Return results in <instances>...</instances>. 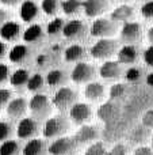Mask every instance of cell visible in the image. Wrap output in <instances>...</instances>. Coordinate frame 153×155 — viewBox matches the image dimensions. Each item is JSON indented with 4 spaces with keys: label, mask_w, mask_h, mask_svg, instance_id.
Listing matches in <instances>:
<instances>
[{
    "label": "cell",
    "mask_w": 153,
    "mask_h": 155,
    "mask_svg": "<svg viewBox=\"0 0 153 155\" xmlns=\"http://www.w3.org/2000/svg\"><path fill=\"white\" fill-rule=\"evenodd\" d=\"M69 129V121L65 116H52L45 121L43 125V136L46 139H54V137L64 136Z\"/></svg>",
    "instance_id": "1"
},
{
    "label": "cell",
    "mask_w": 153,
    "mask_h": 155,
    "mask_svg": "<svg viewBox=\"0 0 153 155\" xmlns=\"http://www.w3.org/2000/svg\"><path fill=\"white\" fill-rule=\"evenodd\" d=\"M118 53V42L111 38H100L89 49V54L98 60H108Z\"/></svg>",
    "instance_id": "2"
},
{
    "label": "cell",
    "mask_w": 153,
    "mask_h": 155,
    "mask_svg": "<svg viewBox=\"0 0 153 155\" xmlns=\"http://www.w3.org/2000/svg\"><path fill=\"white\" fill-rule=\"evenodd\" d=\"M29 110L35 117V120L49 118L52 114V102L45 94H34L29 102Z\"/></svg>",
    "instance_id": "3"
},
{
    "label": "cell",
    "mask_w": 153,
    "mask_h": 155,
    "mask_svg": "<svg viewBox=\"0 0 153 155\" xmlns=\"http://www.w3.org/2000/svg\"><path fill=\"white\" fill-rule=\"evenodd\" d=\"M91 35L96 38H111L118 33V23L113 19L96 18L91 26Z\"/></svg>",
    "instance_id": "4"
},
{
    "label": "cell",
    "mask_w": 153,
    "mask_h": 155,
    "mask_svg": "<svg viewBox=\"0 0 153 155\" xmlns=\"http://www.w3.org/2000/svg\"><path fill=\"white\" fill-rule=\"evenodd\" d=\"M96 76V70L92 64L84 61H79L77 64L73 67L72 74H70V79L77 84L81 83H89L95 79Z\"/></svg>",
    "instance_id": "5"
},
{
    "label": "cell",
    "mask_w": 153,
    "mask_h": 155,
    "mask_svg": "<svg viewBox=\"0 0 153 155\" xmlns=\"http://www.w3.org/2000/svg\"><path fill=\"white\" fill-rule=\"evenodd\" d=\"M76 101H77V93L70 87H61L53 97V105L61 112L70 109L76 104Z\"/></svg>",
    "instance_id": "6"
},
{
    "label": "cell",
    "mask_w": 153,
    "mask_h": 155,
    "mask_svg": "<svg viewBox=\"0 0 153 155\" xmlns=\"http://www.w3.org/2000/svg\"><path fill=\"white\" fill-rule=\"evenodd\" d=\"M76 142L73 137L60 136L48 147L50 155H72L76 150Z\"/></svg>",
    "instance_id": "7"
},
{
    "label": "cell",
    "mask_w": 153,
    "mask_h": 155,
    "mask_svg": "<svg viewBox=\"0 0 153 155\" xmlns=\"http://www.w3.org/2000/svg\"><path fill=\"white\" fill-rule=\"evenodd\" d=\"M92 117V110L89 105L83 102H76L69 109V118L76 125H83L87 121H89Z\"/></svg>",
    "instance_id": "8"
},
{
    "label": "cell",
    "mask_w": 153,
    "mask_h": 155,
    "mask_svg": "<svg viewBox=\"0 0 153 155\" xmlns=\"http://www.w3.org/2000/svg\"><path fill=\"white\" fill-rule=\"evenodd\" d=\"M142 37V27L138 22H126L121 29V40L126 44H134Z\"/></svg>",
    "instance_id": "9"
},
{
    "label": "cell",
    "mask_w": 153,
    "mask_h": 155,
    "mask_svg": "<svg viewBox=\"0 0 153 155\" xmlns=\"http://www.w3.org/2000/svg\"><path fill=\"white\" fill-rule=\"evenodd\" d=\"M38 134V123L35 118L23 117L16 125V135L19 139H33Z\"/></svg>",
    "instance_id": "10"
},
{
    "label": "cell",
    "mask_w": 153,
    "mask_h": 155,
    "mask_svg": "<svg viewBox=\"0 0 153 155\" xmlns=\"http://www.w3.org/2000/svg\"><path fill=\"white\" fill-rule=\"evenodd\" d=\"M83 10L89 18H98L108 10V0H84Z\"/></svg>",
    "instance_id": "11"
},
{
    "label": "cell",
    "mask_w": 153,
    "mask_h": 155,
    "mask_svg": "<svg viewBox=\"0 0 153 155\" xmlns=\"http://www.w3.org/2000/svg\"><path fill=\"white\" fill-rule=\"evenodd\" d=\"M27 109H29V104L23 97L19 98H14L8 102V105L5 106V112L10 118H23V116L26 114Z\"/></svg>",
    "instance_id": "12"
},
{
    "label": "cell",
    "mask_w": 153,
    "mask_h": 155,
    "mask_svg": "<svg viewBox=\"0 0 153 155\" xmlns=\"http://www.w3.org/2000/svg\"><path fill=\"white\" fill-rule=\"evenodd\" d=\"M99 136V129L94 125H87V124H83V125L79 128V131L75 134L73 139H75L76 144H87V143L95 142Z\"/></svg>",
    "instance_id": "13"
},
{
    "label": "cell",
    "mask_w": 153,
    "mask_h": 155,
    "mask_svg": "<svg viewBox=\"0 0 153 155\" xmlns=\"http://www.w3.org/2000/svg\"><path fill=\"white\" fill-rule=\"evenodd\" d=\"M84 33H86V25L80 19H72L67 22L62 30V34L68 40H79L84 35Z\"/></svg>",
    "instance_id": "14"
},
{
    "label": "cell",
    "mask_w": 153,
    "mask_h": 155,
    "mask_svg": "<svg viewBox=\"0 0 153 155\" xmlns=\"http://www.w3.org/2000/svg\"><path fill=\"white\" fill-rule=\"evenodd\" d=\"M121 63L119 61H113V60H106L102 64L99 70V75L100 78L106 80H114L118 79L122 75V70H121Z\"/></svg>",
    "instance_id": "15"
},
{
    "label": "cell",
    "mask_w": 153,
    "mask_h": 155,
    "mask_svg": "<svg viewBox=\"0 0 153 155\" xmlns=\"http://www.w3.org/2000/svg\"><path fill=\"white\" fill-rule=\"evenodd\" d=\"M38 14H39V8L37 3L33 0H24L19 7V16L26 23H31L34 19H37Z\"/></svg>",
    "instance_id": "16"
},
{
    "label": "cell",
    "mask_w": 153,
    "mask_h": 155,
    "mask_svg": "<svg viewBox=\"0 0 153 155\" xmlns=\"http://www.w3.org/2000/svg\"><path fill=\"white\" fill-rule=\"evenodd\" d=\"M106 90L105 86L99 82H89L84 87V97L91 102H99L105 98Z\"/></svg>",
    "instance_id": "17"
},
{
    "label": "cell",
    "mask_w": 153,
    "mask_h": 155,
    "mask_svg": "<svg viewBox=\"0 0 153 155\" xmlns=\"http://www.w3.org/2000/svg\"><path fill=\"white\" fill-rule=\"evenodd\" d=\"M119 112H121L119 105L110 101V102H106V104L100 105V107L98 109V117L102 121H105V123H108V121H113L114 118L118 117Z\"/></svg>",
    "instance_id": "18"
},
{
    "label": "cell",
    "mask_w": 153,
    "mask_h": 155,
    "mask_svg": "<svg viewBox=\"0 0 153 155\" xmlns=\"http://www.w3.org/2000/svg\"><path fill=\"white\" fill-rule=\"evenodd\" d=\"M22 34L20 25L18 22L7 21L0 27V37L5 41H16Z\"/></svg>",
    "instance_id": "19"
},
{
    "label": "cell",
    "mask_w": 153,
    "mask_h": 155,
    "mask_svg": "<svg viewBox=\"0 0 153 155\" xmlns=\"http://www.w3.org/2000/svg\"><path fill=\"white\" fill-rule=\"evenodd\" d=\"M118 61L121 64H133L137 61L138 59V49L137 46H134L133 44H126L125 46H122L117 53Z\"/></svg>",
    "instance_id": "20"
},
{
    "label": "cell",
    "mask_w": 153,
    "mask_h": 155,
    "mask_svg": "<svg viewBox=\"0 0 153 155\" xmlns=\"http://www.w3.org/2000/svg\"><path fill=\"white\" fill-rule=\"evenodd\" d=\"M133 16H134V8L129 4L118 5V7L114 8L110 14V18L113 19V21H115L117 23H118V22H123V23L130 22Z\"/></svg>",
    "instance_id": "21"
},
{
    "label": "cell",
    "mask_w": 153,
    "mask_h": 155,
    "mask_svg": "<svg viewBox=\"0 0 153 155\" xmlns=\"http://www.w3.org/2000/svg\"><path fill=\"white\" fill-rule=\"evenodd\" d=\"M27 57H29V48L26 45H22V44L15 45L8 53V59L14 64H22L27 60Z\"/></svg>",
    "instance_id": "22"
},
{
    "label": "cell",
    "mask_w": 153,
    "mask_h": 155,
    "mask_svg": "<svg viewBox=\"0 0 153 155\" xmlns=\"http://www.w3.org/2000/svg\"><path fill=\"white\" fill-rule=\"evenodd\" d=\"M45 151V142L38 137H33L23 147V155H42Z\"/></svg>",
    "instance_id": "23"
},
{
    "label": "cell",
    "mask_w": 153,
    "mask_h": 155,
    "mask_svg": "<svg viewBox=\"0 0 153 155\" xmlns=\"http://www.w3.org/2000/svg\"><path fill=\"white\" fill-rule=\"evenodd\" d=\"M84 54H86V49L81 45H79V44H73V45L68 46V48L65 49L64 59H65V61H68V63H76L83 59Z\"/></svg>",
    "instance_id": "24"
},
{
    "label": "cell",
    "mask_w": 153,
    "mask_h": 155,
    "mask_svg": "<svg viewBox=\"0 0 153 155\" xmlns=\"http://www.w3.org/2000/svg\"><path fill=\"white\" fill-rule=\"evenodd\" d=\"M43 37V30L39 25H30L23 31L24 42H38Z\"/></svg>",
    "instance_id": "25"
},
{
    "label": "cell",
    "mask_w": 153,
    "mask_h": 155,
    "mask_svg": "<svg viewBox=\"0 0 153 155\" xmlns=\"http://www.w3.org/2000/svg\"><path fill=\"white\" fill-rule=\"evenodd\" d=\"M29 79H30L29 71L24 70V68H18V70L14 71V74L10 76V83L14 87L19 88V87H23V86H27Z\"/></svg>",
    "instance_id": "26"
},
{
    "label": "cell",
    "mask_w": 153,
    "mask_h": 155,
    "mask_svg": "<svg viewBox=\"0 0 153 155\" xmlns=\"http://www.w3.org/2000/svg\"><path fill=\"white\" fill-rule=\"evenodd\" d=\"M46 83H48L49 86H52V87H56V86H60L62 84V83L67 80V74L64 72L62 70H58V68H56V70H52L48 72V75H46Z\"/></svg>",
    "instance_id": "27"
},
{
    "label": "cell",
    "mask_w": 153,
    "mask_h": 155,
    "mask_svg": "<svg viewBox=\"0 0 153 155\" xmlns=\"http://www.w3.org/2000/svg\"><path fill=\"white\" fill-rule=\"evenodd\" d=\"M83 8V2L80 0H64L61 3V10L65 15H75Z\"/></svg>",
    "instance_id": "28"
},
{
    "label": "cell",
    "mask_w": 153,
    "mask_h": 155,
    "mask_svg": "<svg viewBox=\"0 0 153 155\" xmlns=\"http://www.w3.org/2000/svg\"><path fill=\"white\" fill-rule=\"evenodd\" d=\"M19 153V144L15 140H5L0 144V155H18Z\"/></svg>",
    "instance_id": "29"
},
{
    "label": "cell",
    "mask_w": 153,
    "mask_h": 155,
    "mask_svg": "<svg viewBox=\"0 0 153 155\" xmlns=\"http://www.w3.org/2000/svg\"><path fill=\"white\" fill-rule=\"evenodd\" d=\"M64 26H65V22L62 18H54L49 22L48 27H46V33L49 35H57L60 33H62L64 30Z\"/></svg>",
    "instance_id": "30"
},
{
    "label": "cell",
    "mask_w": 153,
    "mask_h": 155,
    "mask_svg": "<svg viewBox=\"0 0 153 155\" xmlns=\"http://www.w3.org/2000/svg\"><path fill=\"white\" fill-rule=\"evenodd\" d=\"M43 83H45V80H43L42 75H39V74H34L33 76H30L29 82H27V90L29 91H33V93H37V91H41L43 87Z\"/></svg>",
    "instance_id": "31"
},
{
    "label": "cell",
    "mask_w": 153,
    "mask_h": 155,
    "mask_svg": "<svg viewBox=\"0 0 153 155\" xmlns=\"http://www.w3.org/2000/svg\"><path fill=\"white\" fill-rule=\"evenodd\" d=\"M60 2L58 0H42L41 2V8L46 15H56L60 10Z\"/></svg>",
    "instance_id": "32"
},
{
    "label": "cell",
    "mask_w": 153,
    "mask_h": 155,
    "mask_svg": "<svg viewBox=\"0 0 153 155\" xmlns=\"http://www.w3.org/2000/svg\"><path fill=\"white\" fill-rule=\"evenodd\" d=\"M125 93H126V86L123 83H115L114 86H111L108 95H110L111 99H118L122 98L125 95Z\"/></svg>",
    "instance_id": "33"
},
{
    "label": "cell",
    "mask_w": 153,
    "mask_h": 155,
    "mask_svg": "<svg viewBox=\"0 0 153 155\" xmlns=\"http://www.w3.org/2000/svg\"><path fill=\"white\" fill-rule=\"evenodd\" d=\"M107 151L105 148V144L100 142H94L86 150L84 155H106Z\"/></svg>",
    "instance_id": "34"
},
{
    "label": "cell",
    "mask_w": 153,
    "mask_h": 155,
    "mask_svg": "<svg viewBox=\"0 0 153 155\" xmlns=\"http://www.w3.org/2000/svg\"><path fill=\"white\" fill-rule=\"evenodd\" d=\"M12 135V125L7 121H0V142H5Z\"/></svg>",
    "instance_id": "35"
},
{
    "label": "cell",
    "mask_w": 153,
    "mask_h": 155,
    "mask_svg": "<svg viewBox=\"0 0 153 155\" xmlns=\"http://www.w3.org/2000/svg\"><path fill=\"white\" fill-rule=\"evenodd\" d=\"M141 75H142L141 70H138V68H136V67H132L126 71V74H125V79H126L127 82L134 83V82H137V80H140Z\"/></svg>",
    "instance_id": "36"
},
{
    "label": "cell",
    "mask_w": 153,
    "mask_h": 155,
    "mask_svg": "<svg viewBox=\"0 0 153 155\" xmlns=\"http://www.w3.org/2000/svg\"><path fill=\"white\" fill-rule=\"evenodd\" d=\"M141 15L145 19H153V0L145 2V4L141 7Z\"/></svg>",
    "instance_id": "37"
},
{
    "label": "cell",
    "mask_w": 153,
    "mask_h": 155,
    "mask_svg": "<svg viewBox=\"0 0 153 155\" xmlns=\"http://www.w3.org/2000/svg\"><path fill=\"white\" fill-rule=\"evenodd\" d=\"M11 97H12V93L7 88H0V109L5 107L8 105V102L11 101Z\"/></svg>",
    "instance_id": "38"
},
{
    "label": "cell",
    "mask_w": 153,
    "mask_h": 155,
    "mask_svg": "<svg viewBox=\"0 0 153 155\" xmlns=\"http://www.w3.org/2000/svg\"><path fill=\"white\" fill-rule=\"evenodd\" d=\"M141 124L145 128H152L153 129V110H146L141 117Z\"/></svg>",
    "instance_id": "39"
},
{
    "label": "cell",
    "mask_w": 153,
    "mask_h": 155,
    "mask_svg": "<svg viewBox=\"0 0 153 155\" xmlns=\"http://www.w3.org/2000/svg\"><path fill=\"white\" fill-rule=\"evenodd\" d=\"M142 57H144V61H145V64L148 65V67H153V45L148 46V48L145 49Z\"/></svg>",
    "instance_id": "40"
},
{
    "label": "cell",
    "mask_w": 153,
    "mask_h": 155,
    "mask_svg": "<svg viewBox=\"0 0 153 155\" xmlns=\"http://www.w3.org/2000/svg\"><path fill=\"white\" fill-rule=\"evenodd\" d=\"M10 79V68L7 64H0V84Z\"/></svg>",
    "instance_id": "41"
},
{
    "label": "cell",
    "mask_w": 153,
    "mask_h": 155,
    "mask_svg": "<svg viewBox=\"0 0 153 155\" xmlns=\"http://www.w3.org/2000/svg\"><path fill=\"white\" fill-rule=\"evenodd\" d=\"M106 155H127L126 147L123 144H115L110 151H107Z\"/></svg>",
    "instance_id": "42"
},
{
    "label": "cell",
    "mask_w": 153,
    "mask_h": 155,
    "mask_svg": "<svg viewBox=\"0 0 153 155\" xmlns=\"http://www.w3.org/2000/svg\"><path fill=\"white\" fill-rule=\"evenodd\" d=\"M37 64H38V67H41V68H46L50 64V57H49L48 54H39V56L37 57Z\"/></svg>",
    "instance_id": "43"
},
{
    "label": "cell",
    "mask_w": 153,
    "mask_h": 155,
    "mask_svg": "<svg viewBox=\"0 0 153 155\" xmlns=\"http://www.w3.org/2000/svg\"><path fill=\"white\" fill-rule=\"evenodd\" d=\"M133 155H153V150L151 147H146V146H140L134 150Z\"/></svg>",
    "instance_id": "44"
},
{
    "label": "cell",
    "mask_w": 153,
    "mask_h": 155,
    "mask_svg": "<svg viewBox=\"0 0 153 155\" xmlns=\"http://www.w3.org/2000/svg\"><path fill=\"white\" fill-rule=\"evenodd\" d=\"M8 21V12L3 8H0V27Z\"/></svg>",
    "instance_id": "45"
},
{
    "label": "cell",
    "mask_w": 153,
    "mask_h": 155,
    "mask_svg": "<svg viewBox=\"0 0 153 155\" xmlns=\"http://www.w3.org/2000/svg\"><path fill=\"white\" fill-rule=\"evenodd\" d=\"M0 2L5 5H16V4H22L24 0H0Z\"/></svg>",
    "instance_id": "46"
},
{
    "label": "cell",
    "mask_w": 153,
    "mask_h": 155,
    "mask_svg": "<svg viewBox=\"0 0 153 155\" xmlns=\"http://www.w3.org/2000/svg\"><path fill=\"white\" fill-rule=\"evenodd\" d=\"M5 53H7V45H5L4 42H2V41H0V60L5 56Z\"/></svg>",
    "instance_id": "47"
},
{
    "label": "cell",
    "mask_w": 153,
    "mask_h": 155,
    "mask_svg": "<svg viewBox=\"0 0 153 155\" xmlns=\"http://www.w3.org/2000/svg\"><path fill=\"white\" fill-rule=\"evenodd\" d=\"M148 40H149V42H151V45H153V25L151 27H149V30H148Z\"/></svg>",
    "instance_id": "48"
},
{
    "label": "cell",
    "mask_w": 153,
    "mask_h": 155,
    "mask_svg": "<svg viewBox=\"0 0 153 155\" xmlns=\"http://www.w3.org/2000/svg\"><path fill=\"white\" fill-rule=\"evenodd\" d=\"M146 84L153 87V72H151L148 76H146Z\"/></svg>",
    "instance_id": "49"
},
{
    "label": "cell",
    "mask_w": 153,
    "mask_h": 155,
    "mask_svg": "<svg viewBox=\"0 0 153 155\" xmlns=\"http://www.w3.org/2000/svg\"><path fill=\"white\" fill-rule=\"evenodd\" d=\"M152 144H153V136H152Z\"/></svg>",
    "instance_id": "50"
},
{
    "label": "cell",
    "mask_w": 153,
    "mask_h": 155,
    "mask_svg": "<svg viewBox=\"0 0 153 155\" xmlns=\"http://www.w3.org/2000/svg\"><path fill=\"white\" fill-rule=\"evenodd\" d=\"M118 2H122V0H118Z\"/></svg>",
    "instance_id": "51"
},
{
    "label": "cell",
    "mask_w": 153,
    "mask_h": 155,
    "mask_svg": "<svg viewBox=\"0 0 153 155\" xmlns=\"http://www.w3.org/2000/svg\"><path fill=\"white\" fill-rule=\"evenodd\" d=\"M146 2H149V0H146Z\"/></svg>",
    "instance_id": "52"
}]
</instances>
